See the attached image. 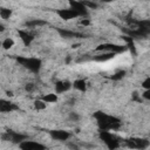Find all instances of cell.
<instances>
[{
    "mask_svg": "<svg viewBox=\"0 0 150 150\" xmlns=\"http://www.w3.org/2000/svg\"><path fill=\"white\" fill-rule=\"evenodd\" d=\"M95 120L97 121V125L100 128V130H116L120 128L121 125V120L115 117V116H110L107 115L102 111H96L94 114Z\"/></svg>",
    "mask_w": 150,
    "mask_h": 150,
    "instance_id": "obj_1",
    "label": "cell"
},
{
    "mask_svg": "<svg viewBox=\"0 0 150 150\" xmlns=\"http://www.w3.org/2000/svg\"><path fill=\"white\" fill-rule=\"evenodd\" d=\"M87 8H90V9H95V8H97V4L95 2V1H93V0H80Z\"/></svg>",
    "mask_w": 150,
    "mask_h": 150,
    "instance_id": "obj_21",
    "label": "cell"
},
{
    "mask_svg": "<svg viewBox=\"0 0 150 150\" xmlns=\"http://www.w3.org/2000/svg\"><path fill=\"white\" fill-rule=\"evenodd\" d=\"M127 145L132 149H145L149 145V141L144 138H130L127 141Z\"/></svg>",
    "mask_w": 150,
    "mask_h": 150,
    "instance_id": "obj_8",
    "label": "cell"
},
{
    "mask_svg": "<svg viewBox=\"0 0 150 150\" xmlns=\"http://www.w3.org/2000/svg\"><path fill=\"white\" fill-rule=\"evenodd\" d=\"M18 107L9 102V101H6V100H1L0 101V111L1 112H11L12 110H16Z\"/></svg>",
    "mask_w": 150,
    "mask_h": 150,
    "instance_id": "obj_15",
    "label": "cell"
},
{
    "mask_svg": "<svg viewBox=\"0 0 150 150\" xmlns=\"http://www.w3.org/2000/svg\"><path fill=\"white\" fill-rule=\"evenodd\" d=\"M57 32L62 38H66V39H75V38H82L83 36V34H81V33L73 32V30L64 29V28H57Z\"/></svg>",
    "mask_w": 150,
    "mask_h": 150,
    "instance_id": "obj_11",
    "label": "cell"
},
{
    "mask_svg": "<svg viewBox=\"0 0 150 150\" xmlns=\"http://www.w3.org/2000/svg\"><path fill=\"white\" fill-rule=\"evenodd\" d=\"M136 27H138L141 30H143L146 35H150V19L141 20V21H131Z\"/></svg>",
    "mask_w": 150,
    "mask_h": 150,
    "instance_id": "obj_13",
    "label": "cell"
},
{
    "mask_svg": "<svg viewBox=\"0 0 150 150\" xmlns=\"http://www.w3.org/2000/svg\"><path fill=\"white\" fill-rule=\"evenodd\" d=\"M25 89H26L27 91H33V89H34V84H33V83H27L26 87H25Z\"/></svg>",
    "mask_w": 150,
    "mask_h": 150,
    "instance_id": "obj_28",
    "label": "cell"
},
{
    "mask_svg": "<svg viewBox=\"0 0 150 150\" xmlns=\"http://www.w3.org/2000/svg\"><path fill=\"white\" fill-rule=\"evenodd\" d=\"M69 1V7L77 13L79 16H87L88 15V8L80 1V0H68Z\"/></svg>",
    "mask_w": 150,
    "mask_h": 150,
    "instance_id": "obj_5",
    "label": "cell"
},
{
    "mask_svg": "<svg viewBox=\"0 0 150 150\" xmlns=\"http://www.w3.org/2000/svg\"><path fill=\"white\" fill-rule=\"evenodd\" d=\"M19 146L22 150H43V149H46V146L43 144L34 142V141H28V139H25L23 142H21L19 144Z\"/></svg>",
    "mask_w": 150,
    "mask_h": 150,
    "instance_id": "obj_7",
    "label": "cell"
},
{
    "mask_svg": "<svg viewBox=\"0 0 150 150\" xmlns=\"http://www.w3.org/2000/svg\"><path fill=\"white\" fill-rule=\"evenodd\" d=\"M100 138L109 149H116L120 146V142L115 135L110 132V130H100Z\"/></svg>",
    "mask_w": 150,
    "mask_h": 150,
    "instance_id": "obj_3",
    "label": "cell"
},
{
    "mask_svg": "<svg viewBox=\"0 0 150 150\" xmlns=\"http://www.w3.org/2000/svg\"><path fill=\"white\" fill-rule=\"evenodd\" d=\"M18 34H19V36H20V39H21V41L23 42L25 46H29L34 40V35L28 33L27 30H19Z\"/></svg>",
    "mask_w": 150,
    "mask_h": 150,
    "instance_id": "obj_14",
    "label": "cell"
},
{
    "mask_svg": "<svg viewBox=\"0 0 150 150\" xmlns=\"http://www.w3.org/2000/svg\"><path fill=\"white\" fill-rule=\"evenodd\" d=\"M142 96L145 98V100H148V101H150V89H145L144 91H143V94H142Z\"/></svg>",
    "mask_w": 150,
    "mask_h": 150,
    "instance_id": "obj_27",
    "label": "cell"
},
{
    "mask_svg": "<svg viewBox=\"0 0 150 150\" xmlns=\"http://www.w3.org/2000/svg\"><path fill=\"white\" fill-rule=\"evenodd\" d=\"M47 22L42 19H33V20H28L25 22V26L26 27H29V28H33V27H39V26H45Z\"/></svg>",
    "mask_w": 150,
    "mask_h": 150,
    "instance_id": "obj_17",
    "label": "cell"
},
{
    "mask_svg": "<svg viewBox=\"0 0 150 150\" xmlns=\"http://www.w3.org/2000/svg\"><path fill=\"white\" fill-rule=\"evenodd\" d=\"M16 61L23 66L26 69H28L29 71L38 74L41 69V60L38 57H25V56H18Z\"/></svg>",
    "mask_w": 150,
    "mask_h": 150,
    "instance_id": "obj_2",
    "label": "cell"
},
{
    "mask_svg": "<svg viewBox=\"0 0 150 150\" xmlns=\"http://www.w3.org/2000/svg\"><path fill=\"white\" fill-rule=\"evenodd\" d=\"M125 49H127V46H122V45H117V43H102L96 47L97 52H111L115 54L123 53Z\"/></svg>",
    "mask_w": 150,
    "mask_h": 150,
    "instance_id": "obj_4",
    "label": "cell"
},
{
    "mask_svg": "<svg viewBox=\"0 0 150 150\" xmlns=\"http://www.w3.org/2000/svg\"><path fill=\"white\" fill-rule=\"evenodd\" d=\"M69 118H70L71 121H74V122H77V121L80 120V115H79L77 112H74V111H73V112L69 114Z\"/></svg>",
    "mask_w": 150,
    "mask_h": 150,
    "instance_id": "obj_24",
    "label": "cell"
},
{
    "mask_svg": "<svg viewBox=\"0 0 150 150\" xmlns=\"http://www.w3.org/2000/svg\"><path fill=\"white\" fill-rule=\"evenodd\" d=\"M2 138L4 139H7V141H11L12 143L20 144L21 142H23L25 139H27V136L26 135H22V134H19V132H15V131H7V134L2 135Z\"/></svg>",
    "mask_w": 150,
    "mask_h": 150,
    "instance_id": "obj_6",
    "label": "cell"
},
{
    "mask_svg": "<svg viewBox=\"0 0 150 150\" xmlns=\"http://www.w3.org/2000/svg\"><path fill=\"white\" fill-rule=\"evenodd\" d=\"M34 105H35V108H36V109L41 110V109H45V108H46V102H45V101L41 98V100H38V101H35Z\"/></svg>",
    "mask_w": 150,
    "mask_h": 150,
    "instance_id": "obj_23",
    "label": "cell"
},
{
    "mask_svg": "<svg viewBox=\"0 0 150 150\" xmlns=\"http://www.w3.org/2000/svg\"><path fill=\"white\" fill-rule=\"evenodd\" d=\"M81 23H82V25H88V23H89V21H88V20H82V22H81Z\"/></svg>",
    "mask_w": 150,
    "mask_h": 150,
    "instance_id": "obj_29",
    "label": "cell"
},
{
    "mask_svg": "<svg viewBox=\"0 0 150 150\" xmlns=\"http://www.w3.org/2000/svg\"><path fill=\"white\" fill-rule=\"evenodd\" d=\"M57 15L62 19V20H66V21H68V20H71V19H75V18H77L79 15H77V13L76 12H74L70 7L69 8H62V9H57Z\"/></svg>",
    "mask_w": 150,
    "mask_h": 150,
    "instance_id": "obj_9",
    "label": "cell"
},
{
    "mask_svg": "<svg viewBox=\"0 0 150 150\" xmlns=\"http://www.w3.org/2000/svg\"><path fill=\"white\" fill-rule=\"evenodd\" d=\"M13 45H14V41H13L11 38H7V39H5V40L2 41V47H4V49H9V48L13 47Z\"/></svg>",
    "mask_w": 150,
    "mask_h": 150,
    "instance_id": "obj_22",
    "label": "cell"
},
{
    "mask_svg": "<svg viewBox=\"0 0 150 150\" xmlns=\"http://www.w3.org/2000/svg\"><path fill=\"white\" fill-rule=\"evenodd\" d=\"M71 86L73 84L69 81H57L55 83V91H56V94H63V93L68 91Z\"/></svg>",
    "mask_w": 150,
    "mask_h": 150,
    "instance_id": "obj_12",
    "label": "cell"
},
{
    "mask_svg": "<svg viewBox=\"0 0 150 150\" xmlns=\"http://www.w3.org/2000/svg\"><path fill=\"white\" fill-rule=\"evenodd\" d=\"M142 87L144 89H150V77H146L143 82H142Z\"/></svg>",
    "mask_w": 150,
    "mask_h": 150,
    "instance_id": "obj_25",
    "label": "cell"
},
{
    "mask_svg": "<svg viewBox=\"0 0 150 150\" xmlns=\"http://www.w3.org/2000/svg\"><path fill=\"white\" fill-rule=\"evenodd\" d=\"M42 100L46 103H55L57 101V95L56 94H47V95L42 96Z\"/></svg>",
    "mask_w": 150,
    "mask_h": 150,
    "instance_id": "obj_19",
    "label": "cell"
},
{
    "mask_svg": "<svg viewBox=\"0 0 150 150\" xmlns=\"http://www.w3.org/2000/svg\"><path fill=\"white\" fill-rule=\"evenodd\" d=\"M123 75H124V71L123 70H121V71H117L115 75H112V80H120V79H122L123 77Z\"/></svg>",
    "mask_w": 150,
    "mask_h": 150,
    "instance_id": "obj_26",
    "label": "cell"
},
{
    "mask_svg": "<svg viewBox=\"0 0 150 150\" xmlns=\"http://www.w3.org/2000/svg\"><path fill=\"white\" fill-rule=\"evenodd\" d=\"M50 137L55 141H67L70 137V134L67 130H52Z\"/></svg>",
    "mask_w": 150,
    "mask_h": 150,
    "instance_id": "obj_10",
    "label": "cell"
},
{
    "mask_svg": "<svg viewBox=\"0 0 150 150\" xmlns=\"http://www.w3.org/2000/svg\"><path fill=\"white\" fill-rule=\"evenodd\" d=\"M73 87H74L76 90H79V91H86V90H87V83H86V81L82 80V79L75 80V81L73 82Z\"/></svg>",
    "mask_w": 150,
    "mask_h": 150,
    "instance_id": "obj_18",
    "label": "cell"
},
{
    "mask_svg": "<svg viewBox=\"0 0 150 150\" xmlns=\"http://www.w3.org/2000/svg\"><path fill=\"white\" fill-rule=\"evenodd\" d=\"M12 15V11L8 9V8H1L0 9V16L2 20H7L9 19V16Z\"/></svg>",
    "mask_w": 150,
    "mask_h": 150,
    "instance_id": "obj_20",
    "label": "cell"
},
{
    "mask_svg": "<svg viewBox=\"0 0 150 150\" xmlns=\"http://www.w3.org/2000/svg\"><path fill=\"white\" fill-rule=\"evenodd\" d=\"M100 1H102V2H111L112 0H100Z\"/></svg>",
    "mask_w": 150,
    "mask_h": 150,
    "instance_id": "obj_30",
    "label": "cell"
},
{
    "mask_svg": "<svg viewBox=\"0 0 150 150\" xmlns=\"http://www.w3.org/2000/svg\"><path fill=\"white\" fill-rule=\"evenodd\" d=\"M114 56H115V53H111V52H101L100 54H97L93 59L95 61H97V62H105V61H109V60L114 59Z\"/></svg>",
    "mask_w": 150,
    "mask_h": 150,
    "instance_id": "obj_16",
    "label": "cell"
}]
</instances>
